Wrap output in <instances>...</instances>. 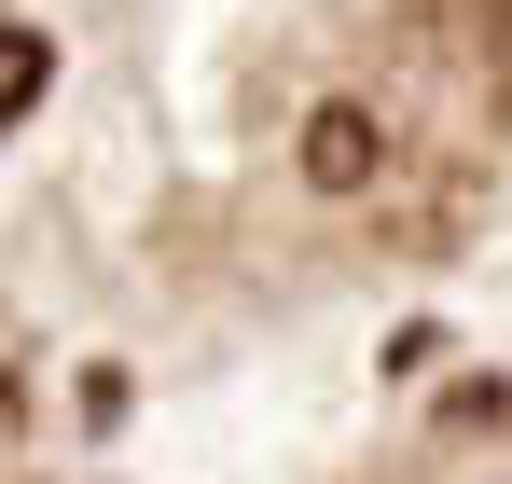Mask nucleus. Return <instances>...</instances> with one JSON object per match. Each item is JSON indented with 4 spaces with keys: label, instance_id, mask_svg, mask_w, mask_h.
Wrapping results in <instances>:
<instances>
[{
    "label": "nucleus",
    "instance_id": "nucleus-1",
    "mask_svg": "<svg viewBox=\"0 0 512 484\" xmlns=\"http://www.w3.org/2000/svg\"><path fill=\"white\" fill-rule=\"evenodd\" d=\"M374 166H388V125L360 97H319L305 111V194H374Z\"/></svg>",
    "mask_w": 512,
    "mask_h": 484
},
{
    "label": "nucleus",
    "instance_id": "nucleus-2",
    "mask_svg": "<svg viewBox=\"0 0 512 484\" xmlns=\"http://www.w3.org/2000/svg\"><path fill=\"white\" fill-rule=\"evenodd\" d=\"M42 83H56V56H42V28H14V42H0V111H42Z\"/></svg>",
    "mask_w": 512,
    "mask_h": 484
}]
</instances>
